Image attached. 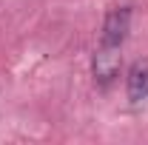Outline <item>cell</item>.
Returning a JSON list of instances; mask_svg holds the SVG:
<instances>
[{
	"label": "cell",
	"instance_id": "3",
	"mask_svg": "<svg viewBox=\"0 0 148 145\" xmlns=\"http://www.w3.org/2000/svg\"><path fill=\"white\" fill-rule=\"evenodd\" d=\"M125 91H128V100L134 105H140V103L148 100V60H137L128 68Z\"/></svg>",
	"mask_w": 148,
	"mask_h": 145
},
{
	"label": "cell",
	"instance_id": "2",
	"mask_svg": "<svg viewBox=\"0 0 148 145\" xmlns=\"http://www.w3.org/2000/svg\"><path fill=\"white\" fill-rule=\"evenodd\" d=\"M91 71H94V80L108 85L111 80L120 74V49H108V46H100L97 54L91 60Z\"/></svg>",
	"mask_w": 148,
	"mask_h": 145
},
{
	"label": "cell",
	"instance_id": "1",
	"mask_svg": "<svg viewBox=\"0 0 148 145\" xmlns=\"http://www.w3.org/2000/svg\"><path fill=\"white\" fill-rule=\"evenodd\" d=\"M131 31V6H114L106 20H103V34H100V46L108 49H120L125 43Z\"/></svg>",
	"mask_w": 148,
	"mask_h": 145
}]
</instances>
